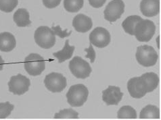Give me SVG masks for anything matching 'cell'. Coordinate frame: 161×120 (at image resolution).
<instances>
[{"label": "cell", "mask_w": 161, "mask_h": 120, "mask_svg": "<svg viewBox=\"0 0 161 120\" xmlns=\"http://www.w3.org/2000/svg\"><path fill=\"white\" fill-rule=\"evenodd\" d=\"M89 91L87 88L81 84L70 86L66 94L67 101L72 107H81L87 100Z\"/></svg>", "instance_id": "6da1fadb"}, {"label": "cell", "mask_w": 161, "mask_h": 120, "mask_svg": "<svg viewBox=\"0 0 161 120\" xmlns=\"http://www.w3.org/2000/svg\"><path fill=\"white\" fill-rule=\"evenodd\" d=\"M34 39L35 43L45 50L52 48L56 43V35L53 30L47 26L38 27L35 32Z\"/></svg>", "instance_id": "7a4b0ae2"}, {"label": "cell", "mask_w": 161, "mask_h": 120, "mask_svg": "<svg viewBox=\"0 0 161 120\" xmlns=\"http://www.w3.org/2000/svg\"><path fill=\"white\" fill-rule=\"evenodd\" d=\"M156 32V26L153 21L142 19L137 23L134 35L138 41L148 42L153 37Z\"/></svg>", "instance_id": "3957f363"}, {"label": "cell", "mask_w": 161, "mask_h": 120, "mask_svg": "<svg viewBox=\"0 0 161 120\" xmlns=\"http://www.w3.org/2000/svg\"><path fill=\"white\" fill-rule=\"evenodd\" d=\"M136 57L138 63L142 66L151 67L156 64L158 55L153 47L145 45L137 47Z\"/></svg>", "instance_id": "277c9868"}, {"label": "cell", "mask_w": 161, "mask_h": 120, "mask_svg": "<svg viewBox=\"0 0 161 120\" xmlns=\"http://www.w3.org/2000/svg\"><path fill=\"white\" fill-rule=\"evenodd\" d=\"M25 69L29 75L37 76L46 68V61L43 57L37 53H31L26 57L24 62Z\"/></svg>", "instance_id": "5b68a950"}, {"label": "cell", "mask_w": 161, "mask_h": 120, "mask_svg": "<svg viewBox=\"0 0 161 120\" xmlns=\"http://www.w3.org/2000/svg\"><path fill=\"white\" fill-rule=\"evenodd\" d=\"M69 69L76 78L80 79L88 78L92 71L88 62L79 56H76L70 60Z\"/></svg>", "instance_id": "8992f818"}, {"label": "cell", "mask_w": 161, "mask_h": 120, "mask_svg": "<svg viewBox=\"0 0 161 120\" xmlns=\"http://www.w3.org/2000/svg\"><path fill=\"white\" fill-rule=\"evenodd\" d=\"M31 85L30 80L25 76L19 74L11 77L8 82L10 92L17 95H22L27 92Z\"/></svg>", "instance_id": "52a82bcc"}, {"label": "cell", "mask_w": 161, "mask_h": 120, "mask_svg": "<svg viewBox=\"0 0 161 120\" xmlns=\"http://www.w3.org/2000/svg\"><path fill=\"white\" fill-rule=\"evenodd\" d=\"M45 86L52 92H60L66 87V78L60 73L52 72L47 74L44 80Z\"/></svg>", "instance_id": "ba28073f"}, {"label": "cell", "mask_w": 161, "mask_h": 120, "mask_svg": "<svg viewBox=\"0 0 161 120\" xmlns=\"http://www.w3.org/2000/svg\"><path fill=\"white\" fill-rule=\"evenodd\" d=\"M125 12V3L123 0H113L108 3L104 11V18L110 23L119 19Z\"/></svg>", "instance_id": "9c48e42d"}, {"label": "cell", "mask_w": 161, "mask_h": 120, "mask_svg": "<svg viewBox=\"0 0 161 120\" xmlns=\"http://www.w3.org/2000/svg\"><path fill=\"white\" fill-rule=\"evenodd\" d=\"M110 33L103 27H96L89 34L90 43L98 48H104L110 43Z\"/></svg>", "instance_id": "30bf717a"}, {"label": "cell", "mask_w": 161, "mask_h": 120, "mask_svg": "<svg viewBox=\"0 0 161 120\" xmlns=\"http://www.w3.org/2000/svg\"><path fill=\"white\" fill-rule=\"evenodd\" d=\"M129 94L135 99H141L147 93V85L141 76L131 78L127 82Z\"/></svg>", "instance_id": "8fae6325"}, {"label": "cell", "mask_w": 161, "mask_h": 120, "mask_svg": "<svg viewBox=\"0 0 161 120\" xmlns=\"http://www.w3.org/2000/svg\"><path fill=\"white\" fill-rule=\"evenodd\" d=\"M123 97V93L118 86H109L102 92V100L107 105H117Z\"/></svg>", "instance_id": "7c38bea8"}, {"label": "cell", "mask_w": 161, "mask_h": 120, "mask_svg": "<svg viewBox=\"0 0 161 120\" xmlns=\"http://www.w3.org/2000/svg\"><path fill=\"white\" fill-rule=\"evenodd\" d=\"M140 10L147 17H153L160 12V0H142Z\"/></svg>", "instance_id": "4fadbf2b"}, {"label": "cell", "mask_w": 161, "mask_h": 120, "mask_svg": "<svg viewBox=\"0 0 161 120\" xmlns=\"http://www.w3.org/2000/svg\"><path fill=\"white\" fill-rule=\"evenodd\" d=\"M73 26L77 32L84 33L91 30L93 26V22L91 18L85 14H80L73 18Z\"/></svg>", "instance_id": "5bb4252c"}, {"label": "cell", "mask_w": 161, "mask_h": 120, "mask_svg": "<svg viewBox=\"0 0 161 120\" xmlns=\"http://www.w3.org/2000/svg\"><path fill=\"white\" fill-rule=\"evenodd\" d=\"M16 45L14 35L8 32L0 33V51L10 52L15 48Z\"/></svg>", "instance_id": "9a60e30c"}, {"label": "cell", "mask_w": 161, "mask_h": 120, "mask_svg": "<svg viewBox=\"0 0 161 120\" xmlns=\"http://www.w3.org/2000/svg\"><path fill=\"white\" fill-rule=\"evenodd\" d=\"M13 20L19 27H25L31 24L29 12L25 8H20L14 14Z\"/></svg>", "instance_id": "2e32d148"}, {"label": "cell", "mask_w": 161, "mask_h": 120, "mask_svg": "<svg viewBox=\"0 0 161 120\" xmlns=\"http://www.w3.org/2000/svg\"><path fill=\"white\" fill-rule=\"evenodd\" d=\"M69 43V40H66L63 49L61 51L53 53V55L58 60V63H62L73 56L75 47V46H70Z\"/></svg>", "instance_id": "e0dca14e"}, {"label": "cell", "mask_w": 161, "mask_h": 120, "mask_svg": "<svg viewBox=\"0 0 161 120\" xmlns=\"http://www.w3.org/2000/svg\"><path fill=\"white\" fill-rule=\"evenodd\" d=\"M140 117L141 119H159L160 109L154 105H147L141 111Z\"/></svg>", "instance_id": "ac0fdd59"}, {"label": "cell", "mask_w": 161, "mask_h": 120, "mask_svg": "<svg viewBox=\"0 0 161 120\" xmlns=\"http://www.w3.org/2000/svg\"><path fill=\"white\" fill-rule=\"evenodd\" d=\"M147 85V92L154 91L159 84L158 76L154 72H147L141 76Z\"/></svg>", "instance_id": "d6986e66"}, {"label": "cell", "mask_w": 161, "mask_h": 120, "mask_svg": "<svg viewBox=\"0 0 161 120\" xmlns=\"http://www.w3.org/2000/svg\"><path fill=\"white\" fill-rule=\"evenodd\" d=\"M142 18L137 15L128 16L122 23V27L125 33L130 35H134V30L138 22L142 20Z\"/></svg>", "instance_id": "ffe728a7"}, {"label": "cell", "mask_w": 161, "mask_h": 120, "mask_svg": "<svg viewBox=\"0 0 161 120\" xmlns=\"http://www.w3.org/2000/svg\"><path fill=\"white\" fill-rule=\"evenodd\" d=\"M117 117L120 119H135L137 118L136 111L131 106H123L119 110Z\"/></svg>", "instance_id": "44dd1931"}, {"label": "cell", "mask_w": 161, "mask_h": 120, "mask_svg": "<svg viewBox=\"0 0 161 120\" xmlns=\"http://www.w3.org/2000/svg\"><path fill=\"white\" fill-rule=\"evenodd\" d=\"M84 0H64V7L65 10L71 13L79 11L83 6Z\"/></svg>", "instance_id": "7402d4cb"}, {"label": "cell", "mask_w": 161, "mask_h": 120, "mask_svg": "<svg viewBox=\"0 0 161 120\" xmlns=\"http://www.w3.org/2000/svg\"><path fill=\"white\" fill-rule=\"evenodd\" d=\"M54 119H79V113L73 109H65L60 111L59 113H56Z\"/></svg>", "instance_id": "603a6c76"}, {"label": "cell", "mask_w": 161, "mask_h": 120, "mask_svg": "<svg viewBox=\"0 0 161 120\" xmlns=\"http://www.w3.org/2000/svg\"><path fill=\"white\" fill-rule=\"evenodd\" d=\"M18 3L19 0H0V10L6 13L12 12Z\"/></svg>", "instance_id": "cb8c5ba5"}, {"label": "cell", "mask_w": 161, "mask_h": 120, "mask_svg": "<svg viewBox=\"0 0 161 120\" xmlns=\"http://www.w3.org/2000/svg\"><path fill=\"white\" fill-rule=\"evenodd\" d=\"M14 106L9 102L0 103V119H5L11 114Z\"/></svg>", "instance_id": "d4e9b609"}, {"label": "cell", "mask_w": 161, "mask_h": 120, "mask_svg": "<svg viewBox=\"0 0 161 120\" xmlns=\"http://www.w3.org/2000/svg\"><path fill=\"white\" fill-rule=\"evenodd\" d=\"M52 29L53 30L55 35H57V36L60 37L62 39H63L66 37H69V35L71 34V33H72V31H70V32H67L66 30H62L61 28L59 26H55V27H54V26H53Z\"/></svg>", "instance_id": "484cf974"}, {"label": "cell", "mask_w": 161, "mask_h": 120, "mask_svg": "<svg viewBox=\"0 0 161 120\" xmlns=\"http://www.w3.org/2000/svg\"><path fill=\"white\" fill-rule=\"evenodd\" d=\"M62 0H42L43 6L49 9H52L60 5Z\"/></svg>", "instance_id": "4316f807"}, {"label": "cell", "mask_w": 161, "mask_h": 120, "mask_svg": "<svg viewBox=\"0 0 161 120\" xmlns=\"http://www.w3.org/2000/svg\"><path fill=\"white\" fill-rule=\"evenodd\" d=\"M85 51H86L87 55L86 56L87 58L90 59L91 63H93L96 59V52L92 47V44L90 43V45H89V47L88 49H85Z\"/></svg>", "instance_id": "83f0119b"}, {"label": "cell", "mask_w": 161, "mask_h": 120, "mask_svg": "<svg viewBox=\"0 0 161 120\" xmlns=\"http://www.w3.org/2000/svg\"><path fill=\"white\" fill-rule=\"evenodd\" d=\"M88 1L92 7L99 8L103 6V5L106 3V0H88Z\"/></svg>", "instance_id": "f1b7e54d"}, {"label": "cell", "mask_w": 161, "mask_h": 120, "mask_svg": "<svg viewBox=\"0 0 161 120\" xmlns=\"http://www.w3.org/2000/svg\"><path fill=\"white\" fill-rule=\"evenodd\" d=\"M4 64H5V62H4L3 60L2 59V57L0 56V71H2L3 70Z\"/></svg>", "instance_id": "f546056e"}]
</instances>
